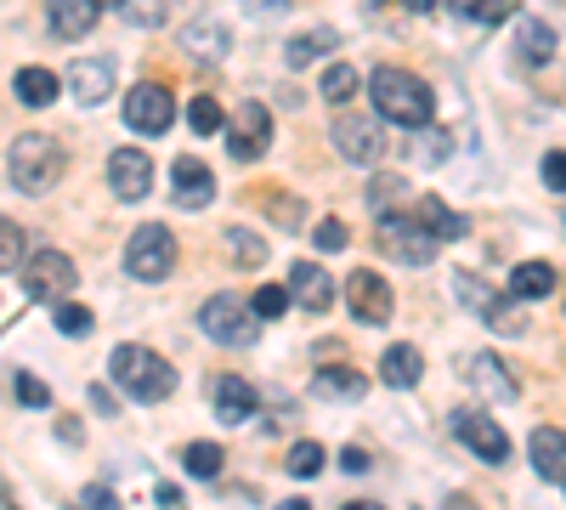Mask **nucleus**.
<instances>
[{"label":"nucleus","mask_w":566,"mask_h":510,"mask_svg":"<svg viewBox=\"0 0 566 510\" xmlns=\"http://www.w3.org/2000/svg\"><path fill=\"white\" fill-rule=\"evenodd\" d=\"M368 91H374V108H380L386 125H408V131H424L437 114V97L431 85L408 69H374L368 74Z\"/></svg>","instance_id":"f257e3e1"},{"label":"nucleus","mask_w":566,"mask_h":510,"mask_svg":"<svg viewBox=\"0 0 566 510\" xmlns=\"http://www.w3.org/2000/svg\"><path fill=\"white\" fill-rule=\"evenodd\" d=\"M63 170H69V154H63L57 136L23 131L12 143V181H18V194H52L63 181Z\"/></svg>","instance_id":"f03ea898"},{"label":"nucleus","mask_w":566,"mask_h":510,"mask_svg":"<svg viewBox=\"0 0 566 510\" xmlns=\"http://www.w3.org/2000/svg\"><path fill=\"white\" fill-rule=\"evenodd\" d=\"M108 368H114V386H125L136 403H165L176 392V368L154 346H114Z\"/></svg>","instance_id":"7ed1b4c3"},{"label":"nucleus","mask_w":566,"mask_h":510,"mask_svg":"<svg viewBox=\"0 0 566 510\" xmlns=\"http://www.w3.org/2000/svg\"><path fill=\"white\" fill-rule=\"evenodd\" d=\"M125 272L142 278V284H159V278H170V272H176V233H170V227H159V221L136 227L130 244H125Z\"/></svg>","instance_id":"20e7f679"},{"label":"nucleus","mask_w":566,"mask_h":510,"mask_svg":"<svg viewBox=\"0 0 566 510\" xmlns=\"http://www.w3.org/2000/svg\"><path fill=\"white\" fill-rule=\"evenodd\" d=\"M380 256L402 261V267H431L437 261V239L419 227V216H397V210H380V233H374Z\"/></svg>","instance_id":"39448f33"},{"label":"nucleus","mask_w":566,"mask_h":510,"mask_svg":"<svg viewBox=\"0 0 566 510\" xmlns=\"http://www.w3.org/2000/svg\"><path fill=\"white\" fill-rule=\"evenodd\" d=\"M74 284H80V267L63 256V250H40V256H29L23 261V295L29 301H69L74 295Z\"/></svg>","instance_id":"423d86ee"},{"label":"nucleus","mask_w":566,"mask_h":510,"mask_svg":"<svg viewBox=\"0 0 566 510\" xmlns=\"http://www.w3.org/2000/svg\"><path fill=\"white\" fill-rule=\"evenodd\" d=\"M199 323H205V335H210L216 346H250V341L261 335L250 301H239V295H210L205 312H199Z\"/></svg>","instance_id":"0eeeda50"},{"label":"nucleus","mask_w":566,"mask_h":510,"mask_svg":"<svg viewBox=\"0 0 566 510\" xmlns=\"http://www.w3.org/2000/svg\"><path fill=\"white\" fill-rule=\"evenodd\" d=\"M227 154L239 159V165H255V159H266V148H272V114L261 108V103H239L227 114Z\"/></svg>","instance_id":"6e6552de"},{"label":"nucleus","mask_w":566,"mask_h":510,"mask_svg":"<svg viewBox=\"0 0 566 510\" xmlns=\"http://www.w3.org/2000/svg\"><path fill=\"white\" fill-rule=\"evenodd\" d=\"M125 125L142 131V136H165V131L176 125V97H170L165 85H154V80L130 85V97H125Z\"/></svg>","instance_id":"1a4fd4ad"},{"label":"nucleus","mask_w":566,"mask_h":510,"mask_svg":"<svg viewBox=\"0 0 566 510\" xmlns=\"http://www.w3.org/2000/svg\"><path fill=\"white\" fill-rule=\"evenodd\" d=\"M453 437L476 454V459H488V466H504V459H510L504 426L493 420V414H482V408H459V414H453Z\"/></svg>","instance_id":"9d476101"},{"label":"nucleus","mask_w":566,"mask_h":510,"mask_svg":"<svg viewBox=\"0 0 566 510\" xmlns=\"http://www.w3.org/2000/svg\"><path fill=\"white\" fill-rule=\"evenodd\" d=\"M328 143H335L340 159L352 165H374V159H386V131L374 125V119H357V114H340L335 131H328Z\"/></svg>","instance_id":"9b49d317"},{"label":"nucleus","mask_w":566,"mask_h":510,"mask_svg":"<svg viewBox=\"0 0 566 510\" xmlns=\"http://www.w3.org/2000/svg\"><path fill=\"white\" fill-rule=\"evenodd\" d=\"M346 306H352V318L357 323H386L391 318V284L374 267H357L352 278H346Z\"/></svg>","instance_id":"f8f14e48"},{"label":"nucleus","mask_w":566,"mask_h":510,"mask_svg":"<svg viewBox=\"0 0 566 510\" xmlns=\"http://www.w3.org/2000/svg\"><path fill=\"white\" fill-rule=\"evenodd\" d=\"M108 188H114L125 205L148 199V188H154V159L142 154V148H114V154H108Z\"/></svg>","instance_id":"ddd939ff"},{"label":"nucleus","mask_w":566,"mask_h":510,"mask_svg":"<svg viewBox=\"0 0 566 510\" xmlns=\"http://www.w3.org/2000/svg\"><path fill=\"white\" fill-rule=\"evenodd\" d=\"M170 199H176L181 210H205V205L216 199V176H210V165L193 159V154H181V159L170 165Z\"/></svg>","instance_id":"4468645a"},{"label":"nucleus","mask_w":566,"mask_h":510,"mask_svg":"<svg viewBox=\"0 0 566 510\" xmlns=\"http://www.w3.org/2000/svg\"><path fill=\"white\" fill-rule=\"evenodd\" d=\"M69 97L85 103V108L108 103V97H114V63H108V58H80V63H69Z\"/></svg>","instance_id":"2eb2a0df"},{"label":"nucleus","mask_w":566,"mask_h":510,"mask_svg":"<svg viewBox=\"0 0 566 510\" xmlns=\"http://www.w3.org/2000/svg\"><path fill=\"white\" fill-rule=\"evenodd\" d=\"M283 290H290V301H301L306 312H328V306H335V278H328L317 261H295Z\"/></svg>","instance_id":"dca6fc26"},{"label":"nucleus","mask_w":566,"mask_h":510,"mask_svg":"<svg viewBox=\"0 0 566 510\" xmlns=\"http://www.w3.org/2000/svg\"><path fill=\"white\" fill-rule=\"evenodd\" d=\"M210 392H216V420L221 426H244L250 414H255V386L244 375H221Z\"/></svg>","instance_id":"f3484780"},{"label":"nucleus","mask_w":566,"mask_h":510,"mask_svg":"<svg viewBox=\"0 0 566 510\" xmlns=\"http://www.w3.org/2000/svg\"><path fill=\"white\" fill-rule=\"evenodd\" d=\"M413 216H419V227H424V233H431L437 244H459V239L470 233V221H464L459 210H448L437 194H424V199L413 205Z\"/></svg>","instance_id":"a211bd4d"},{"label":"nucleus","mask_w":566,"mask_h":510,"mask_svg":"<svg viewBox=\"0 0 566 510\" xmlns=\"http://www.w3.org/2000/svg\"><path fill=\"white\" fill-rule=\"evenodd\" d=\"M527 459H533V471H538L544 482H560V477H566V431L538 426L533 443H527Z\"/></svg>","instance_id":"6ab92c4d"},{"label":"nucleus","mask_w":566,"mask_h":510,"mask_svg":"<svg viewBox=\"0 0 566 510\" xmlns=\"http://www.w3.org/2000/svg\"><path fill=\"white\" fill-rule=\"evenodd\" d=\"M97 0H52V34H63V40H85L91 29H97Z\"/></svg>","instance_id":"aec40b11"},{"label":"nucleus","mask_w":566,"mask_h":510,"mask_svg":"<svg viewBox=\"0 0 566 510\" xmlns=\"http://www.w3.org/2000/svg\"><path fill=\"white\" fill-rule=\"evenodd\" d=\"M464 375L476 381L488 397H515V392H522V386L510 381V368H504V357H499V352H476V357L464 363Z\"/></svg>","instance_id":"412c9836"},{"label":"nucleus","mask_w":566,"mask_h":510,"mask_svg":"<svg viewBox=\"0 0 566 510\" xmlns=\"http://www.w3.org/2000/svg\"><path fill=\"white\" fill-rule=\"evenodd\" d=\"M515 52H522L527 69H544L555 58V29L538 23V18H522V23H515Z\"/></svg>","instance_id":"4be33fe9"},{"label":"nucleus","mask_w":566,"mask_h":510,"mask_svg":"<svg viewBox=\"0 0 566 510\" xmlns=\"http://www.w3.org/2000/svg\"><path fill=\"white\" fill-rule=\"evenodd\" d=\"M510 295L515 301H544V295H555V267L549 261H522L510 272Z\"/></svg>","instance_id":"5701e85b"},{"label":"nucleus","mask_w":566,"mask_h":510,"mask_svg":"<svg viewBox=\"0 0 566 510\" xmlns=\"http://www.w3.org/2000/svg\"><path fill=\"white\" fill-rule=\"evenodd\" d=\"M380 375H386V386H397V392H408V386H419V375H424V357H419V346H391L386 357H380Z\"/></svg>","instance_id":"b1692460"},{"label":"nucleus","mask_w":566,"mask_h":510,"mask_svg":"<svg viewBox=\"0 0 566 510\" xmlns=\"http://www.w3.org/2000/svg\"><path fill=\"white\" fill-rule=\"evenodd\" d=\"M328 52H340V34H335V29H312V34H295L290 45H283V63L306 69V63H317V58H328Z\"/></svg>","instance_id":"393cba45"},{"label":"nucleus","mask_w":566,"mask_h":510,"mask_svg":"<svg viewBox=\"0 0 566 510\" xmlns=\"http://www.w3.org/2000/svg\"><path fill=\"white\" fill-rule=\"evenodd\" d=\"M12 91H18V103H29V108H45V103H57L63 80H57L52 69H18Z\"/></svg>","instance_id":"a878e982"},{"label":"nucleus","mask_w":566,"mask_h":510,"mask_svg":"<svg viewBox=\"0 0 566 510\" xmlns=\"http://www.w3.org/2000/svg\"><path fill=\"white\" fill-rule=\"evenodd\" d=\"M312 392H317V397H346V403H357V397L368 392V381L357 375V368H346V363H328V368H317Z\"/></svg>","instance_id":"bb28decb"},{"label":"nucleus","mask_w":566,"mask_h":510,"mask_svg":"<svg viewBox=\"0 0 566 510\" xmlns=\"http://www.w3.org/2000/svg\"><path fill=\"white\" fill-rule=\"evenodd\" d=\"M181 40H187V52H193V58H221V52H227V29H221L216 18H210V23H205V18L187 23Z\"/></svg>","instance_id":"cd10ccee"},{"label":"nucleus","mask_w":566,"mask_h":510,"mask_svg":"<svg viewBox=\"0 0 566 510\" xmlns=\"http://www.w3.org/2000/svg\"><path fill=\"white\" fill-rule=\"evenodd\" d=\"M323 97L335 103V108H346V103L357 97V69H352V63H328V69H323Z\"/></svg>","instance_id":"c85d7f7f"},{"label":"nucleus","mask_w":566,"mask_h":510,"mask_svg":"<svg viewBox=\"0 0 566 510\" xmlns=\"http://www.w3.org/2000/svg\"><path fill=\"white\" fill-rule=\"evenodd\" d=\"M227 250H232V261H239V267H261L266 261V239L250 233V227H227Z\"/></svg>","instance_id":"c756f323"},{"label":"nucleus","mask_w":566,"mask_h":510,"mask_svg":"<svg viewBox=\"0 0 566 510\" xmlns=\"http://www.w3.org/2000/svg\"><path fill=\"white\" fill-rule=\"evenodd\" d=\"M221 459H227V454H221L216 443H187L181 466H187V477H205V482H210V477H221Z\"/></svg>","instance_id":"7c9ffc66"},{"label":"nucleus","mask_w":566,"mask_h":510,"mask_svg":"<svg viewBox=\"0 0 566 510\" xmlns=\"http://www.w3.org/2000/svg\"><path fill=\"white\" fill-rule=\"evenodd\" d=\"M488 330H499V335H522L527 330V312H522V301H493V312H488Z\"/></svg>","instance_id":"2f4dec72"},{"label":"nucleus","mask_w":566,"mask_h":510,"mask_svg":"<svg viewBox=\"0 0 566 510\" xmlns=\"http://www.w3.org/2000/svg\"><path fill=\"white\" fill-rule=\"evenodd\" d=\"M448 7L464 18V23H499L510 12V0H448Z\"/></svg>","instance_id":"473e14b6"},{"label":"nucleus","mask_w":566,"mask_h":510,"mask_svg":"<svg viewBox=\"0 0 566 510\" xmlns=\"http://www.w3.org/2000/svg\"><path fill=\"white\" fill-rule=\"evenodd\" d=\"M57 330H63V335H74V341H85L91 330H97V318H91V306L57 301Z\"/></svg>","instance_id":"72a5a7b5"},{"label":"nucleus","mask_w":566,"mask_h":510,"mask_svg":"<svg viewBox=\"0 0 566 510\" xmlns=\"http://www.w3.org/2000/svg\"><path fill=\"white\" fill-rule=\"evenodd\" d=\"M187 125H193L199 136H210V131H221V125H227V114H221V103H216V97H193V103H187Z\"/></svg>","instance_id":"f704fd0d"},{"label":"nucleus","mask_w":566,"mask_h":510,"mask_svg":"<svg viewBox=\"0 0 566 510\" xmlns=\"http://www.w3.org/2000/svg\"><path fill=\"white\" fill-rule=\"evenodd\" d=\"M18 267H23V227L0 216V272H18Z\"/></svg>","instance_id":"c9c22d12"},{"label":"nucleus","mask_w":566,"mask_h":510,"mask_svg":"<svg viewBox=\"0 0 566 510\" xmlns=\"http://www.w3.org/2000/svg\"><path fill=\"white\" fill-rule=\"evenodd\" d=\"M323 459H328V454H323L317 443H295L283 466H290V477H317V471H323Z\"/></svg>","instance_id":"e433bc0d"},{"label":"nucleus","mask_w":566,"mask_h":510,"mask_svg":"<svg viewBox=\"0 0 566 510\" xmlns=\"http://www.w3.org/2000/svg\"><path fill=\"white\" fill-rule=\"evenodd\" d=\"M125 18H130L136 29H159V23L170 18V0H125Z\"/></svg>","instance_id":"4c0bfd02"},{"label":"nucleus","mask_w":566,"mask_h":510,"mask_svg":"<svg viewBox=\"0 0 566 510\" xmlns=\"http://www.w3.org/2000/svg\"><path fill=\"white\" fill-rule=\"evenodd\" d=\"M250 312L255 318H283V312H290V290H283V284H261L255 301H250Z\"/></svg>","instance_id":"58836bf2"},{"label":"nucleus","mask_w":566,"mask_h":510,"mask_svg":"<svg viewBox=\"0 0 566 510\" xmlns=\"http://www.w3.org/2000/svg\"><path fill=\"white\" fill-rule=\"evenodd\" d=\"M312 244H317V250H346V244H352V233H346V221H340V216H328V221H317V233H312Z\"/></svg>","instance_id":"ea45409f"},{"label":"nucleus","mask_w":566,"mask_h":510,"mask_svg":"<svg viewBox=\"0 0 566 510\" xmlns=\"http://www.w3.org/2000/svg\"><path fill=\"white\" fill-rule=\"evenodd\" d=\"M397 199H402V181H397V176H374V181H368V205H374V210H391Z\"/></svg>","instance_id":"a19ab883"},{"label":"nucleus","mask_w":566,"mask_h":510,"mask_svg":"<svg viewBox=\"0 0 566 510\" xmlns=\"http://www.w3.org/2000/svg\"><path fill=\"white\" fill-rule=\"evenodd\" d=\"M538 176H544V188H549V194H566V154H560V148H555V154H544Z\"/></svg>","instance_id":"79ce46f5"},{"label":"nucleus","mask_w":566,"mask_h":510,"mask_svg":"<svg viewBox=\"0 0 566 510\" xmlns=\"http://www.w3.org/2000/svg\"><path fill=\"white\" fill-rule=\"evenodd\" d=\"M18 403L45 408V403H52V392H45V381H34V375H18Z\"/></svg>","instance_id":"37998d69"},{"label":"nucleus","mask_w":566,"mask_h":510,"mask_svg":"<svg viewBox=\"0 0 566 510\" xmlns=\"http://www.w3.org/2000/svg\"><path fill=\"white\" fill-rule=\"evenodd\" d=\"M419 159H424V165H442V159H448V131L419 136Z\"/></svg>","instance_id":"c03bdc74"},{"label":"nucleus","mask_w":566,"mask_h":510,"mask_svg":"<svg viewBox=\"0 0 566 510\" xmlns=\"http://www.w3.org/2000/svg\"><path fill=\"white\" fill-rule=\"evenodd\" d=\"M80 504H85V510H103V504H119V499H114V488H108V482H91V488L80 493Z\"/></svg>","instance_id":"a18cd8bd"},{"label":"nucleus","mask_w":566,"mask_h":510,"mask_svg":"<svg viewBox=\"0 0 566 510\" xmlns=\"http://www.w3.org/2000/svg\"><path fill=\"white\" fill-rule=\"evenodd\" d=\"M272 216H277V221H295V227H301L306 205H301V199H272Z\"/></svg>","instance_id":"49530a36"},{"label":"nucleus","mask_w":566,"mask_h":510,"mask_svg":"<svg viewBox=\"0 0 566 510\" xmlns=\"http://www.w3.org/2000/svg\"><path fill=\"white\" fill-rule=\"evenodd\" d=\"M340 466H346L352 477H363V471H368V454H363V448H340Z\"/></svg>","instance_id":"de8ad7c7"},{"label":"nucleus","mask_w":566,"mask_h":510,"mask_svg":"<svg viewBox=\"0 0 566 510\" xmlns=\"http://www.w3.org/2000/svg\"><path fill=\"white\" fill-rule=\"evenodd\" d=\"M154 499H159V504H181V488H176V482H159Z\"/></svg>","instance_id":"09e8293b"},{"label":"nucleus","mask_w":566,"mask_h":510,"mask_svg":"<svg viewBox=\"0 0 566 510\" xmlns=\"http://www.w3.org/2000/svg\"><path fill=\"white\" fill-rule=\"evenodd\" d=\"M437 7V0H408V12H431Z\"/></svg>","instance_id":"8fccbe9b"},{"label":"nucleus","mask_w":566,"mask_h":510,"mask_svg":"<svg viewBox=\"0 0 566 510\" xmlns=\"http://www.w3.org/2000/svg\"><path fill=\"white\" fill-rule=\"evenodd\" d=\"M97 7H125V0H97Z\"/></svg>","instance_id":"3c124183"},{"label":"nucleus","mask_w":566,"mask_h":510,"mask_svg":"<svg viewBox=\"0 0 566 510\" xmlns=\"http://www.w3.org/2000/svg\"><path fill=\"white\" fill-rule=\"evenodd\" d=\"M560 488H566V477H560Z\"/></svg>","instance_id":"603ef678"}]
</instances>
